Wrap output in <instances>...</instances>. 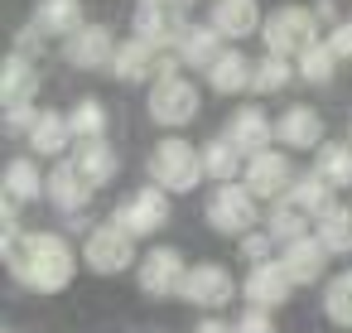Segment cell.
Returning <instances> with one entry per match:
<instances>
[{
	"instance_id": "cell-1",
	"label": "cell",
	"mask_w": 352,
	"mask_h": 333,
	"mask_svg": "<svg viewBox=\"0 0 352 333\" xmlns=\"http://www.w3.org/2000/svg\"><path fill=\"white\" fill-rule=\"evenodd\" d=\"M0 256H6L10 275L25 290H34V294H58L78 275V256H73L68 237H58V232H25L10 251H0Z\"/></svg>"
},
{
	"instance_id": "cell-2",
	"label": "cell",
	"mask_w": 352,
	"mask_h": 333,
	"mask_svg": "<svg viewBox=\"0 0 352 333\" xmlns=\"http://www.w3.org/2000/svg\"><path fill=\"white\" fill-rule=\"evenodd\" d=\"M150 179H155L164 193H193V189L208 179V169H203V150L188 145L184 136L160 140V145L150 150Z\"/></svg>"
},
{
	"instance_id": "cell-3",
	"label": "cell",
	"mask_w": 352,
	"mask_h": 333,
	"mask_svg": "<svg viewBox=\"0 0 352 333\" xmlns=\"http://www.w3.org/2000/svg\"><path fill=\"white\" fill-rule=\"evenodd\" d=\"M261 39H265V54H275V58H299L304 49L318 44V20H314V10H304V6H280L275 15H265Z\"/></svg>"
},
{
	"instance_id": "cell-4",
	"label": "cell",
	"mask_w": 352,
	"mask_h": 333,
	"mask_svg": "<svg viewBox=\"0 0 352 333\" xmlns=\"http://www.w3.org/2000/svg\"><path fill=\"white\" fill-rule=\"evenodd\" d=\"M261 198L246 189V184H217L212 193H208V203H203V217H208V227L212 232H222V237H246L251 227H256V217H261V208H256Z\"/></svg>"
},
{
	"instance_id": "cell-5",
	"label": "cell",
	"mask_w": 352,
	"mask_h": 333,
	"mask_svg": "<svg viewBox=\"0 0 352 333\" xmlns=\"http://www.w3.org/2000/svg\"><path fill=\"white\" fill-rule=\"evenodd\" d=\"M145 111H150V121L179 131V126H188V121L198 116V87H193L188 78H179V73H164V78L150 83Z\"/></svg>"
},
{
	"instance_id": "cell-6",
	"label": "cell",
	"mask_w": 352,
	"mask_h": 333,
	"mask_svg": "<svg viewBox=\"0 0 352 333\" xmlns=\"http://www.w3.org/2000/svg\"><path fill=\"white\" fill-rule=\"evenodd\" d=\"M82 261H87V270H97V275H121V270L140 266V261H135V237H131L126 227H116V222H102V227L87 232Z\"/></svg>"
},
{
	"instance_id": "cell-7",
	"label": "cell",
	"mask_w": 352,
	"mask_h": 333,
	"mask_svg": "<svg viewBox=\"0 0 352 333\" xmlns=\"http://www.w3.org/2000/svg\"><path fill=\"white\" fill-rule=\"evenodd\" d=\"M111 222L126 227L131 237H155V232H164V222H169V193H164L160 184L135 189V193H126V198L116 203V217H111Z\"/></svg>"
},
{
	"instance_id": "cell-8",
	"label": "cell",
	"mask_w": 352,
	"mask_h": 333,
	"mask_svg": "<svg viewBox=\"0 0 352 333\" xmlns=\"http://www.w3.org/2000/svg\"><path fill=\"white\" fill-rule=\"evenodd\" d=\"M184 280H188V266H184V256H179L174 246H150V251L140 256V266H135V285H140V294H150V299L179 294Z\"/></svg>"
},
{
	"instance_id": "cell-9",
	"label": "cell",
	"mask_w": 352,
	"mask_h": 333,
	"mask_svg": "<svg viewBox=\"0 0 352 333\" xmlns=\"http://www.w3.org/2000/svg\"><path fill=\"white\" fill-rule=\"evenodd\" d=\"M188 30L193 25L184 20V10L164 6V0H140V6H135V39H145L150 49H174L179 54Z\"/></svg>"
},
{
	"instance_id": "cell-10",
	"label": "cell",
	"mask_w": 352,
	"mask_h": 333,
	"mask_svg": "<svg viewBox=\"0 0 352 333\" xmlns=\"http://www.w3.org/2000/svg\"><path fill=\"white\" fill-rule=\"evenodd\" d=\"M179 294H184L193 309H227V304L236 299V280H232L227 266H217V261H198V266H188V280H184Z\"/></svg>"
},
{
	"instance_id": "cell-11",
	"label": "cell",
	"mask_w": 352,
	"mask_h": 333,
	"mask_svg": "<svg viewBox=\"0 0 352 333\" xmlns=\"http://www.w3.org/2000/svg\"><path fill=\"white\" fill-rule=\"evenodd\" d=\"M116 49H121V39H116L107 25H82L73 39H63V58H68L78 73L111 68V63H116Z\"/></svg>"
},
{
	"instance_id": "cell-12",
	"label": "cell",
	"mask_w": 352,
	"mask_h": 333,
	"mask_svg": "<svg viewBox=\"0 0 352 333\" xmlns=\"http://www.w3.org/2000/svg\"><path fill=\"white\" fill-rule=\"evenodd\" d=\"M241 184H246L256 198H270V203H280V198L294 189L289 155H280V150H261V155H251V160H246V174H241Z\"/></svg>"
},
{
	"instance_id": "cell-13",
	"label": "cell",
	"mask_w": 352,
	"mask_h": 333,
	"mask_svg": "<svg viewBox=\"0 0 352 333\" xmlns=\"http://www.w3.org/2000/svg\"><path fill=\"white\" fill-rule=\"evenodd\" d=\"M289 290H294V280H289V270H285L280 261H261V266H251L246 280H241V294H246L251 309H280V304L289 299Z\"/></svg>"
},
{
	"instance_id": "cell-14",
	"label": "cell",
	"mask_w": 352,
	"mask_h": 333,
	"mask_svg": "<svg viewBox=\"0 0 352 333\" xmlns=\"http://www.w3.org/2000/svg\"><path fill=\"white\" fill-rule=\"evenodd\" d=\"M34 92H39V68H34V58L10 54L6 63H0V107H6V111L34 107Z\"/></svg>"
},
{
	"instance_id": "cell-15",
	"label": "cell",
	"mask_w": 352,
	"mask_h": 333,
	"mask_svg": "<svg viewBox=\"0 0 352 333\" xmlns=\"http://www.w3.org/2000/svg\"><path fill=\"white\" fill-rule=\"evenodd\" d=\"M227 140L251 160V155L270 150V140H275V121H270L261 107H241V111H232V121H227Z\"/></svg>"
},
{
	"instance_id": "cell-16",
	"label": "cell",
	"mask_w": 352,
	"mask_h": 333,
	"mask_svg": "<svg viewBox=\"0 0 352 333\" xmlns=\"http://www.w3.org/2000/svg\"><path fill=\"white\" fill-rule=\"evenodd\" d=\"M275 140L285 145V150H318L323 145V116L314 111V107H289V111H280V121H275Z\"/></svg>"
},
{
	"instance_id": "cell-17",
	"label": "cell",
	"mask_w": 352,
	"mask_h": 333,
	"mask_svg": "<svg viewBox=\"0 0 352 333\" xmlns=\"http://www.w3.org/2000/svg\"><path fill=\"white\" fill-rule=\"evenodd\" d=\"M49 203H54L58 213H68V217H78V213L92 203V184L78 174L73 160H58V164L49 169Z\"/></svg>"
},
{
	"instance_id": "cell-18",
	"label": "cell",
	"mask_w": 352,
	"mask_h": 333,
	"mask_svg": "<svg viewBox=\"0 0 352 333\" xmlns=\"http://www.w3.org/2000/svg\"><path fill=\"white\" fill-rule=\"evenodd\" d=\"M164 63H160V49H150L145 39H121L116 49V63H111V78L116 83H145V78H160Z\"/></svg>"
},
{
	"instance_id": "cell-19",
	"label": "cell",
	"mask_w": 352,
	"mask_h": 333,
	"mask_svg": "<svg viewBox=\"0 0 352 333\" xmlns=\"http://www.w3.org/2000/svg\"><path fill=\"white\" fill-rule=\"evenodd\" d=\"M280 266L289 270L294 285H318V275L328 270V246L318 237H299V241H289L280 251Z\"/></svg>"
},
{
	"instance_id": "cell-20",
	"label": "cell",
	"mask_w": 352,
	"mask_h": 333,
	"mask_svg": "<svg viewBox=\"0 0 352 333\" xmlns=\"http://www.w3.org/2000/svg\"><path fill=\"white\" fill-rule=\"evenodd\" d=\"M222 39H251L265 20L256 0H212V20H208Z\"/></svg>"
},
{
	"instance_id": "cell-21",
	"label": "cell",
	"mask_w": 352,
	"mask_h": 333,
	"mask_svg": "<svg viewBox=\"0 0 352 333\" xmlns=\"http://www.w3.org/2000/svg\"><path fill=\"white\" fill-rule=\"evenodd\" d=\"M203 78H208V87H212L217 97H236V92H246V87H251L256 63H251L241 49H222V58H217Z\"/></svg>"
},
{
	"instance_id": "cell-22",
	"label": "cell",
	"mask_w": 352,
	"mask_h": 333,
	"mask_svg": "<svg viewBox=\"0 0 352 333\" xmlns=\"http://www.w3.org/2000/svg\"><path fill=\"white\" fill-rule=\"evenodd\" d=\"M68 160L78 164V174H82L92 189L111 184L116 169H121V160H116V150H111L107 140H78V155H68Z\"/></svg>"
},
{
	"instance_id": "cell-23",
	"label": "cell",
	"mask_w": 352,
	"mask_h": 333,
	"mask_svg": "<svg viewBox=\"0 0 352 333\" xmlns=\"http://www.w3.org/2000/svg\"><path fill=\"white\" fill-rule=\"evenodd\" d=\"M25 140H30L34 155H58V160H68L63 150H68V140H78V136H73V126H68L63 111H39V121H34V131H30Z\"/></svg>"
},
{
	"instance_id": "cell-24",
	"label": "cell",
	"mask_w": 352,
	"mask_h": 333,
	"mask_svg": "<svg viewBox=\"0 0 352 333\" xmlns=\"http://www.w3.org/2000/svg\"><path fill=\"white\" fill-rule=\"evenodd\" d=\"M0 189H6V198H10V203H34V198H44L49 179L39 174V164H34V160H10V164H6V174H0Z\"/></svg>"
},
{
	"instance_id": "cell-25",
	"label": "cell",
	"mask_w": 352,
	"mask_h": 333,
	"mask_svg": "<svg viewBox=\"0 0 352 333\" xmlns=\"http://www.w3.org/2000/svg\"><path fill=\"white\" fill-rule=\"evenodd\" d=\"M34 25L54 39H73L82 30V0H39Z\"/></svg>"
},
{
	"instance_id": "cell-26",
	"label": "cell",
	"mask_w": 352,
	"mask_h": 333,
	"mask_svg": "<svg viewBox=\"0 0 352 333\" xmlns=\"http://www.w3.org/2000/svg\"><path fill=\"white\" fill-rule=\"evenodd\" d=\"M217 58H222V34H217L212 25H193V30L184 34V44H179V63L208 73Z\"/></svg>"
},
{
	"instance_id": "cell-27",
	"label": "cell",
	"mask_w": 352,
	"mask_h": 333,
	"mask_svg": "<svg viewBox=\"0 0 352 333\" xmlns=\"http://www.w3.org/2000/svg\"><path fill=\"white\" fill-rule=\"evenodd\" d=\"M314 174H318L328 189H352V145L323 140V145H318V160H314Z\"/></svg>"
},
{
	"instance_id": "cell-28",
	"label": "cell",
	"mask_w": 352,
	"mask_h": 333,
	"mask_svg": "<svg viewBox=\"0 0 352 333\" xmlns=\"http://www.w3.org/2000/svg\"><path fill=\"white\" fill-rule=\"evenodd\" d=\"M265 232L280 241V246H289V241H299V237H309V213L299 208V203H289V198H280L270 213H265Z\"/></svg>"
},
{
	"instance_id": "cell-29",
	"label": "cell",
	"mask_w": 352,
	"mask_h": 333,
	"mask_svg": "<svg viewBox=\"0 0 352 333\" xmlns=\"http://www.w3.org/2000/svg\"><path fill=\"white\" fill-rule=\"evenodd\" d=\"M314 237L328 246V256H342V251H352V208L333 203L328 213H318V232H314Z\"/></svg>"
},
{
	"instance_id": "cell-30",
	"label": "cell",
	"mask_w": 352,
	"mask_h": 333,
	"mask_svg": "<svg viewBox=\"0 0 352 333\" xmlns=\"http://www.w3.org/2000/svg\"><path fill=\"white\" fill-rule=\"evenodd\" d=\"M203 169H208V179H217V184H232L236 174H246V169H241V150H236L227 136H217V140L203 145Z\"/></svg>"
},
{
	"instance_id": "cell-31",
	"label": "cell",
	"mask_w": 352,
	"mask_h": 333,
	"mask_svg": "<svg viewBox=\"0 0 352 333\" xmlns=\"http://www.w3.org/2000/svg\"><path fill=\"white\" fill-rule=\"evenodd\" d=\"M68 126H73L78 140H102L107 136V107L97 97H78L73 111H68Z\"/></svg>"
},
{
	"instance_id": "cell-32",
	"label": "cell",
	"mask_w": 352,
	"mask_h": 333,
	"mask_svg": "<svg viewBox=\"0 0 352 333\" xmlns=\"http://www.w3.org/2000/svg\"><path fill=\"white\" fill-rule=\"evenodd\" d=\"M323 314H328V323L352 328V270H342V275L328 280V290H323Z\"/></svg>"
},
{
	"instance_id": "cell-33",
	"label": "cell",
	"mask_w": 352,
	"mask_h": 333,
	"mask_svg": "<svg viewBox=\"0 0 352 333\" xmlns=\"http://www.w3.org/2000/svg\"><path fill=\"white\" fill-rule=\"evenodd\" d=\"M294 68H299V78L304 83H314V87H323V83H333V68H338V54L318 39L314 49H304L299 58H294Z\"/></svg>"
},
{
	"instance_id": "cell-34",
	"label": "cell",
	"mask_w": 352,
	"mask_h": 333,
	"mask_svg": "<svg viewBox=\"0 0 352 333\" xmlns=\"http://www.w3.org/2000/svg\"><path fill=\"white\" fill-rule=\"evenodd\" d=\"M285 198H289V203H299V208H304L309 217H314V213H328V208H333V189H328V184H323L318 174H299V179H294V189H289Z\"/></svg>"
},
{
	"instance_id": "cell-35",
	"label": "cell",
	"mask_w": 352,
	"mask_h": 333,
	"mask_svg": "<svg viewBox=\"0 0 352 333\" xmlns=\"http://www.w3.org/2000/svg\"><path fill=\"white\" fill-rule=\"evenodd\" d=\"M294 78V68H289V58H275V54H265L261 63H256V78H251V92H280L285 83Z\"/></svg>"
},
{
	"instance_id": "cell-36",
	"label": "cell",
	"mask_w": 352,
	"mask_h": 333,
	"mask_svg": "<svg viewBox=\"0 0 352 333\" xmlns=\"http://www.w3.org/2000/svg\"><path fill=\"white\" fill-rule=\"evenodd\" d=\"M236 246H241V256H246L251 266H261V261H270V246H280V241H275L270 232H246Z\"/></svg>"
},
{
	"instance_id": "cell-37",
	"label": "cell",
	"mask_w": 352,
	"mask_h": 333,
	"mask_svg": "<svg viewBox=\"0 0 352 333\" xmlns=\"http://www.w3.org/2000/svg\"><path fill=\"white\" fill-rule=\"evenodd\" d=\"M232 328L236 333H275V319H270V309H241V319Z\"/></svg>"
},
{
	"instance_id": "cell-38",
	"label": "cell",
	"mask_w": 352,
	"mask_h": 333,
	"mask_svg": "<svg viewBox=\"0 0 352 333\" xmlns=\"http://www.w3.org/2000/svg\"><path fill=\"white\" fill-rule=\"evenodd\" d=\"M338 58H352V20H338L333 30H328V39H323Z\"/></svg>"
},
{
	"instance_id": "cell-39",
	"label": "cell",
	"mask_w": 352,
	"mask_h": 333,
	"mask_svg": "<svg viewBox=\"0 0 352 333\" xmlns=\"http://www.w3.org/2000/svg\"><path fill=\"white\" fill-rule=\"evenodd\" d=\"M34 121H39L34 107H15V111H6V131H10V136H30Z\"/></svg>"
},
{
	"instance_id": "cell-40",
	"label": "cell",
	"mask_w": 352,
	"mask_h": 333,
	"mask_svg": "<svg viewBox=\"0 0 352 333\" xmlns=\"http://www.w3.org/2000/svg\"><path fill=\"white\" fill-rule=\"evenodd\" d=\"M15 39H20V49H15V54H25V58H34V54L44 49V30H39V25H25Z\"/></svg>"
},
{
	"instance_id": "cell-41",
	"label": "cell",
	"mask_w": 352,
	"mask_h": 333,
	"mask_svg": "<svg viewBox=\"0 0 352 333\" xmlns=\"http://www.w3.org/2000/svg\"><path fill=\"white\" fill-rule=\"evenodd\" d=\"M314 20H318V25H328V30L338 25V10H333V0H318V6H314Z\"/></svg>"
},
{
	"instance_id": "cell-42",
	"label": "cell",
	"mask_w": 352,
	"mask_h": 333,
	"mask_svg": "<svg viewBox=\"0 0 352 333\" xmlns=\"http://www.w3.org/2000/svg\"><path fill=\"white\" fill-rule=\"evenodd\" d=\"M193 333H236V328H232L227 319H203V323H198Z\"/></svg>"
},
{
	"instance_id": "cell-43",
	"label": "cell",
	"mask_w": 352,
	"mask_h": 333,
	"mask_svg": "<svg viewBox=\"0 0 352 333\" xmlns=\"http://www.w3.org/2000/svg\"><path fill=\"white\" fill-rule=\"evenodd\" d=\"M164 6H174V10H188V6H193V0H164Z\"/></svg>"
}]
</instances>
